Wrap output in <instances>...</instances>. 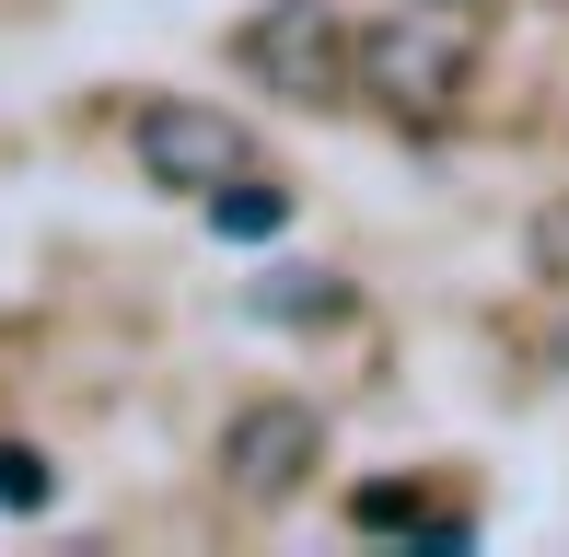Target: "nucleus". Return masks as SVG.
I'll return each mask as SVG.
<instances>
[{"label": "nucleus", "instance_id": "obj_1", "mask_svg": "<svg viewBox=\"0 0 569 557\" xmlns=\"http://www.w3.org/2000/svg\"><path fill=\"white\" fill-rule=\"evenodd\" d=\"M232 70H256L291 105H338L360 82V36H349L338 0H268L256 23H232Z\"/></svg>", "mask_w": 569, "mask_h": 557}, {"label": "nucleus", "instance_id": "obj_2", "mask_svg": "<svg viewBox=\"0 0 569 557\" xmlns=\"http://www.w3.org/2000/svg\"><path fill=\"white\" fill-rule=\"evenodd\" d=\"M465 36L453 23H372L360 36V93L372 105H396V117H442L453 93H465Z\"/></svg>", "mask_w": 569, "mask_h": 557}, {"label": "nucleus", "instance_id": "obj_3", "mask_svg": "<svg viewBox=\"0 0 569 557\" xmlns=\"http://www.w3.org/2000/svg\"><path fill=\"white\" fill-rule=\"evenodd\" d=\"M315 465H326V418L302 407V395H256V407L221 429V476L244 499H291Z\"/></svg>", "mask_w": 569, "mask_h": 557}, {"label": "nucleus", "instance_id": "obj_4", "mask_svg": "<svg viewBox=\"0 0 569 557\" xmlns=\"http://www.w3.org/2000/svg\"><path fill=\"white\" fill-rule=\"evenodd\" d=\"M140 174H151V186L210 198V186H232V174H256V140L232 129L221 105H151L140 117Z\"/></svg>", "mask_w": 569, "mask_h": 557}, {"label": "nucleus", "instance_id": "obj_5", "mask_svg": "<svg viewBox=\"0 0 569 557\" xmlns=\"http://www.w3.org/2000/svg\"><path fill=\"white\" fill-rule=\"evenodd\" d=\"M210 233L221 244H279V233H291V186H279V174H232V186H210Z\"/></svg>", "mask_w": 569, "mask_h": 557}, {"label": "nucleus", "instance_id": "obj_6", "mask_svg": "<svg viewBox=\"0 0 569 557\" xmlns=\"http://www.w3.org/2000/svg\"><path fill=\"white\" fill-rule=\"evenodd\" d=\"M256 314H279V325H338V314H349V278H338V267H268V278H256Z\"/></svg>", "mask_w": 569, "mask_h": 557}, {"label": "nucleus", "instance_id": "obj_7", "mask_svg": "<svg viewBox=\"0 0 569 557\" xmlns=\"http://www.w3.org/2000/svg\"><path fill=\"white\" fill-rule=\"evenodd\" d=\"M59 499V476H47L36 442H0V512H47Z\"/></svg>", "mask_w": 569, "mask_h": 557}, {"label": "nucleus", "instance_id": "obj_8", "mask_svg": "<svg viewBox=\"0 0 569 557\" xmlns=\"http://www.w3.org/2000/svg\"><path fill=\"white\" fill-rule=\"evenodd\" d=\"M349 523H372V535H430V499L419 488H360Z\"/></svg>", "mask_w": 569, "mask_h": 557}, {"label": "nucleus", "instance_id": "obj_9", "mask_svg": "<svg viewBox=\"0 0 569 557\" xmlns=\"http://www.w3.org/2000/svg\"><path fill=\"white\" fill-rule=\"evenodd\" d=\"M535 267H547V278H569V198H547V210H535Z\"/></svg>", "mask_w": 569, "mask_h": 557}]
</instances>
